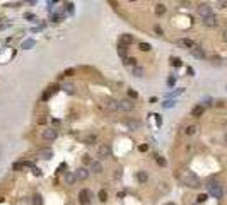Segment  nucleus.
Here are the masks:
<instances>
[{"instance_id": "nucleus-19", "label": "nucleus", "mask_w": 227, "mask_h": 205, "mask_svg": "<svg viewBox=\"0 0 227 205\" xmlns=\"http://www.w3.org/2000/svg\"><path fill=\"white\" fill-rule=\"evenodd\" d=\"M91 171H92V173H103V166H101V163L92 161V163H91Z\"/></svg>"}, {"instance_id": "nucleus-21", "label": "nucleus", "mask_w": 227, "mask_h": 205, "mask_svg": "<svg viewBox=\"0 0 227 205\" xmlns=\"http://www.w3.org/2000/svg\"><path fill=\"white\" fill-rule=\"evenodd\" d=\"M166 14V5L164 3H157L156 5V15H164Z\"/></svg>"}, {"instance_id": "nucleus-16", "label": "nucleus", "mask_w": 227, "mask_h": 205, "mask_svg": "<svg viewBox=\"0 0 227 205\" xmlns=\"http://www.w3.org/2000/svg\"><path fill=\"white\" fill-rule=\"evenodd\" d=\"M62 91H65L67 94H75V86L70 82H65V84H62Z\"/></svg>"}, {"instance_id": "nucleus-23", "label": "nucleus", "mask_w": 227, "mask_h": 205, "mask_svg": "<svg viewBox=\"0 0 227 205\" xmlns=\"http://www.w3.org/2000/svg\"><path fill=\"white\" fill-rule=\"evenodd\" d=\"M126 51H128V46H125V44H121V43H120V48H118V55H120L121 58H126Z\"/></svg>"}, {"instance_id": "nucleus-2", "label": "nucleus", "mask_w": 227, "mask_h": 205, "mask_svg": "<svg viewBox=\"0 0 227 205\" xmlns=\"http://www.w3.org/2000/svg\"><path fill=\"white\" fill-rule=\"evenodd\" d=\"M207 190H208V193H210L214 198H222V197H224V190H222V186L217 185V183H214V181H208Z\"/></svg>"}, {"instance_id": "nucleus-17", "label": "nucleus", "mask_w": 227, "mask_h": 205, "mask_svg": "<svg viewBox=\"0 0 227 205\" xmlns=\"http://www.w3.org/2000/svg\"><path fill=\"white\" fill-rule=\"evenodd\" d=\"M203 111H205V106H203V104H198V106H195V108L191 109V116H197V118H198V116L203 115Z\"/></svg>"}, {"instance_id": "nucleus-13", "label": "nucleus", "mask_w": 227, "mask_h": 205, "mask_svg": "<svg viewBox=\"0 0 227 205\" xmlns=\"http://www.w3.org/2000/svg\"><path fill=\"white\" fill-rule=\"evenodd\" d=\"M104 104H106V108H108L109 111H116V109H118V101H114L113 98H108V99L104 101Z\"/></svg>"}, {"instance_id": "nucleus-32", "label": "nucleus", "mask_w": 227, "mask_h": 205, "mask_svg": "<svg viewBox=\"0 0 227 205\" xmlns=\"http://www.w3.org/2000/svg\"><path fill=\"white\" fill-rule=\"evenodd\" d=\"M125 63L132 65V67H137V58H125Z\"/></svg>"}, {"instance_id": "nucleus-44", "label": "nucleus", "mask_w": 227, "mask_h": 205, "mask_svg": "<svg viewBox=\"0 0 227 205\" xmlns=\"http://www.w3.org/2000/svg\"><path fill=\"white\" fill-rule=\"evenodd\" d=\"M72 74H73V70H72V68H68V70H65V72H63V75H72Z\"/></svg>"}, {"instance_id": "nucleus-29", "label": "nucleus", "mask_w": 227, "mask_h": 205, "mask_svg": "<svg viewBox=\"0 0 227 205\" xmlns=\"http://www.w3.org/2000/svg\"><path fill=\"white\" fill-rule=\"evenodd\" d=\"M162 106H164V108H173V106H176V101H174V99H167V101L162 103Z\"/></svg>"}, {"instance_id": "nucleus-45", "label": "nucleus", "mask_w": 227, "mask_h": 205, "mask_svg": "<svg viewBox=\"0 0 227 205\" xmlns=\"http://www.w3.org/2000/svg\"><path fill=\"white\" fill-rule=\"evenodd\" d=\"M217 5H219V7H220V9H224V7H226V5H227V2H219V3H217Z\"/></svg>"}, {"instance_id": "nucleus-36", "label": "nucleus", "mask_w": 227, "mask_h": 205, "mask_svg": "<svg viewBox=\"0 0 227 205\" xmlns=\"http://www.w3.org/2000/svg\"><path fill=\"white\" fill-rule=\"evenodd\" d=\"M157 164H159V166H166L167 163H166V159H164V157H161V156H157Z\"/></svg>"}, {"instance_id": "nucleus-20", "label": "nucleus", "mask_w": 227, "mask_h": 205, "mask_svg": "<svg viewBox=\"0 0 227 205\" xmlns=\"http://www.w3.org/2000/svg\"><path fill=\"white\" fill-rule=\"evenodd\" d=\"M63 180H65V183H67V185H73V183L77 181V180H75V174H73V173H65Z\"/></svg>"}, {"instance_id": "nucleus-12", "label": "nucleus", "mask_w": 227, "mask_h": 205, "mask_svg": "<svg viewBox=\"0 0 227 205\" xmlns=\"http://www.w3.org/2000/svg\"><path fill=\"white\" fill-rule=\"evenodd\" d=\"M58 89H60L58 86H51V87H48V91L41 96V101H48V99H50V96H51V94H55Z\"/></svg>"}, {"instance_id": "nucleus-33", "label": "nucleus", "mask_w": 227, "mask_h": 205, "mask_svg": "<svg viewBox=\"0 0 227 205\" xmlns=\"http://www.w3.org/2000/svg\"><path fill=\"white\" fill-rule=\"evenodd\" d=\"M138 48H140L142 51H149V50H150V44H149V43H140Z\"/></svg>"}, {"instance_id": "nucleus-34", "label": "nucleus", "mask_w": 227, "mask_h": 205, "mask_svg": "<svg viewBox=\"0 0 227 205\" xmlns=\"http://www.w3.org/2000/svg\"><path fill=\"white\" fill-rule=\"evenodd\" d=\"M185 92V89H176V91H173L171 94H169V98H174V96H178V94H183Z\"/></svg>"}, {"instance_id": "nucleus-47", "label": "nucleus", "mask_w": 227, "mask_h": 205, "mask_svg": "<svg viewBox=\"0 0 227 205\" xmlns=\"http://www.w3.org/2000/svg\"><path fill=\"white\" fill-rule=\"evenodd\" d=\"M156 33H157V34H162V29H161L159 26H156Z\"/></svg>"}, {"instance_id": "nucleus-22", "label": "nucleus", "mask_w": 227, "mask_h": 205, "mask_svg": "<svg viewBox=\"0 0 227 205\" xmlns=\"http://www.w3.org/2000/svg\"><path fill=\"white\" fill-rule=\"evenodd\" d=\"M137 180H138L140 183H147L149 176H147V173H145V171H138V173H137Z\"/></svg>"}, {"instance_id": "nucleus-43", "label": "nucleus", "mask_w": 227, "mask_h": 205, "mask_svg": "<svg viewBox=\"0 0 227 205\" xmlns=\"http://www.w3.org/2000/svg\"><path fill=\"white\" fill-rule=\"evenodd\" d=\"M174 82H176L174 77H169V79H167V84H169V86H174Z\"/></svg>"}, {"instance_id": "nucleus-30", "label": "nucleus", "mask_w": 227, "mask_h": 205, "mask_svg": "<svg viewBox=\"0 0 227 205\" xmlns=\"http://www.w3.org/2000/svg\"><path fill=\"white\" fill-rule=\"evenodd\" d=\"M138 98V94H137V91H133V89H128V99H137Z\"/></svg>"}, {"instance_id": "nucleus-39", "label": "nucleus", "mask_w": 227, "mask_h": 205, "mask_svg": "<svg viewBox=\"0 0 227 205\" xmlns=\"http://www.w3.org/2000/svg\"><path fill=\"white\" fill-rule=\"evenodd\" d=\"M138 151H140V152H147V151H149V145H147V144H142V145L138 147Z\"/></svg>"}, {"instance_id": "nucleus-6", "label": "nucleus", "mask_w": 227, "mask_h": 205, "mask_svg": "<svg viewBox=\"0 0 227 205\" xmlns=\"http://www.w3.org/2000/svg\"><path fill=\"white\" fill-rule=\"evenodd\" d=\"M97 156H99V159H108V157H111V147L109 145H99V149H97Z\"/></svg>"}, {"instance_id": "nucleus-31", "label": "nucleus", "mask_w": 227, "mask_h": 205, "mask_svg": "<svg viewBox=\"0 0 227 205\" xmlns=\"http://www.w3.org/2000/svg\"><path fill=\"white\" fill-rule=\"evenodd\" d=\"M32 204H34V205H43L41 195H34V197H32Z\"/></svg>"}, {"instance_id": "nucleus-4", "label": "nucleus", "mask_w": 227, "mask_h": 205, "mask_svg": "<svg viewBox=\"0 0 227 205\" xmlns=\"http://www.w3.org/2000/svg\"><path fill=\"white\" fill-rule=\"evenodd\" d=\"M91 198H92V193L89 190H80V193H79V202H80V205H89L91 204Z\"/></svg>"}, {"instance_id": "nucleus-24", "label": "nucleus", "mask_w": 227, "mask_h": 205, "mask_svg": "<svg viewBox=\"0 0 227 205\" xmlns=\"http://www.w3.org/2000/svg\"><path fill=\"white\" fill-rule=\"evenodd\" d=\"M171 65H173V67H181L183 62H181V58H178V56H171Z\"/></svg>"}, {"instance_id": "nucleus-38", "label": "nucleus", "mask_w": 227, "mask_h": 205, "mask_svg": "<svg viewBox=\"0 0 227 205\" xmlns=\"http://www.w3.org/2000/svg\"><path fill=\"white\" fill-rule=\"evenodd\" d=\"M156 116V123H157V127H161L162 125V118H161V115H154Z\"/></svg>"}, {"instance_id": "nucleus-9", "label": "nucleus", "mask_w": 227, "mask_h": 205, "mask_svg": "<svg viewBox=\"0 0 227 205\" xmlns=\"http://www.w3.org/2000/svg\"><path fill=\"white\" fill-rule=\"evenodd\" d=\"M176 43H178L179 46H185V48H188V50H191V48L195 46V41H191V39H188V38H179Z\"/></svg>"}, {"instance_id": "nucleus-10", "label": "nucleus", "mask_w": 227, "mask_h": 205, "mask_svg": "<svg viewBox=\"0 0 227 205\" xmlns=\"http://www.w3.org/2000/svg\"><path fill=\"white\" fill-rule=\"evenodd\" d=\"M190 53H191L195 58H200V60H202V58H205V53H203V50H202L198 44H195V46L190 50Z\"/></svg>"}, {"instance_id": "nucleus-28", "label": "nucleus", "mask_w": 227, "mask_h": 205, "mask_svg": "<svg viewBox=\"0 0 227 205\" xmlns=\"http://www.w3.org/2000/svg\"><path fill=\"white\" fill-rule=\"evenodd\" d=\"M31 46H34V39H26V41L22 43V48H24V50H27V48H31Z\"/></svg>"}, {"instance_id": "nucleus-14", "label": "nucleus", "mask_w": 227, "mask_h": 205, "mask_svg": "<svg viewBox=\"0 0 227 205\" xmlns=\"http://www.w3.org/2000/svg\"><path fill=\"white\" fill-rule=\"evenodd\" d=\"M125 125L130 128V130H138L142 127V123L138 120H125Z\"/></svg>"}, {"instance_id": "nucleus-15", "label": "nucleus", "mask_w": 227, "mask_h": 205, "mask_svg": "<svg viewBox=\"0 0 227 205\" xmlns=\"http://www.w3.org/2000/svg\"><path fill=\"white\" fill-rule=\"evenodd\" d=\"M38 157H41V159H51L53 157V151L51 149H41L38 152Z\"/></svg>"}, {"instance_id": "nucleus-5", "label": "nucleus", "mask_w": 227, "mask_h": 205, "mask_svg": "<svg viewBox=\"0 0 227 205\" xmlns=\"http://www.w3.org/2000/svg\"><path fill=\"white\" fill-rule=\"evenodd\" d=\"M198 14H200L202 19H205V17L212 15L214 12H212V7H210L208 3H202V5H198Z\"/></svg>"}, {"instance_id": "nucleus-3", "label": "nucleus", "mask_w": 227, "mask_h": 205, "mask_svg": "<svg viewBox=\"0 0 227 205\" xmlns=\"http://www.w3.org/2000/svg\"><path fill=\"white\" fill-rule=\"evenodd\" d=\"M133 106H135V103L128 98H123V99L118 101V109H121V111H132Z\"/></svg>"}, {"instance_id": "nucleus-11", "label": "nucleus", "mask_w": 227, "mask_h": 205, "mask_svg": "<svg viewBox=\"0 0 227 205\" xmlns=\"http://www.w3.org/2000/svg\"><path fill=\"white\" fill-rule=\"evenodd\" d=\"M203 21V24L205 26H208V27H215L217 26V17L212 14V15H208V17H205V19H202Z\"/></svg>"}, {"instance_id": "nucleus-7", "label": "nucleus", "mask_w": 227, "mask_h": 205, "mask_svg": "<svg viewBox=\"0 0 227 205\" xmlns=\"http://www.w3.org/2000/svg\"><path fill=\"white\" fill-rule=\"evenodd\" d=\"M56 135H58V132H56L55 128H48V130L43 132V139H44V140H55Z\"/></svg>"}, {"instance_id": "nucleus-42", "label": "nucleus", "mask_w": 227, "mask_h": 205, "mask_svg": "<svg viewBox=\"0 0 227 205\" xmlns=\"http://www.w3.org/2000/svg\"><path fill=\"white\" fill-rule=\"evenodd\" d=\"M50 19H51V21H55V22H56V21H58V19H60V15H58V14H51V17H50Z\"/></svg>"}, {"instance_id": "nucleus-48", "label": "nucleus", "mask_w": 227, "mask_h": 205, "mask_svg": "<svg viewBox=\"0 0 227 205\" xmlns=\"http://www.w3.org/2000/svg\"><path fill=\"white\" fill-rule=\"evenodd\" d=\"M193 74H195V70L191 67H188V75H193Z\"/></svg>"}, {"instance_id": "nucleus-8", "label": "nucleus", "mask_w": 227, "mask_h": 205, "mask_svg": "<svg viewBox=\"0 0 227 205\" xmlns=\"http://www.w3.org/2000/svg\"><path fill=\"white\" fill-rule=\"evenodd\" d=\"M73 174H75V180H77V181H82V180H85V178L89 176V171H87L85 168H79Z\"/></svg>"}, {"instance_id": "nucleus-40", "label": "nucleus", "mask_w": 227, "mask_h": 205, "mask_svg": "<svg viewBox=\"0 0 227 205\" xmlns=\"http://www.w3.org/2000/svg\"><path fill=\"white\" fill-rule=\"evenodd\" d=\"M22 166H24V164H22V163H15V164H14V166H12V168H14V169H15V171H17V169H21V168H22Z\"/></svg>"}, {"instance_id": "nucleus-26", "label": "nucleus", "mask_w": 227, "mask_h": 205, "mask_svg": "<svg viewBox=\"0 0 227 205\" xmlns=\"http://www.w3.org/2000/svg\"><path fill=\"white\" fill-rule=\"evenodd\" d=\"M97 198H99L101 202H106V200H108V192H106V190H101V192L97 193Z\"/></svg>"}, {"instance_id": "nucleus-25", "label": "nucleus", "mask_w": 227, "mask_h": 205, "mask_svg": "<svg viewBox=\"0 0 227 205\" xmlns=\"http://www.w3.org/2000/svg\"><path fill=\"white\" fill-rule=\"evenodd\" d=\"M197 130H198V127H197V125H190V127H186V130H185V132H186V135H193Z\"/></svg>"}, {"instance_id": "nucleus-35", "label": "nucleus", "mask_w": 227, "mask_h": 205, "mask_svg": "<svg viewBox=\"0 0 227 205\" xmlns=\"http://www.w3.org/2000/svg\"><path fill=\"white\" fill-rule=\"evenodd\" d=\"M94 142H96V135H89L85 139V144H94Z\"/></svg>"}, {"instance_id": "nucleus-41", "label": "nucleus", "mask_w": 227, "mask_h": 205, "mask_svg": "<svg viewBox=\"0 0 227 205\" xmlns=\"http://www.w3.org/2000/svg\"><path fill=\"white\" fill-rule=\"evenodd\" d=\"M205 200H207V195H205V193L198 195V202H205Z\"/></svg>"}, {"instance_id": "nucleus-37", "label": "nucleus", "mask_w": 227, "mask_h": 205, "mask_svg": "<svg viewBox=\"0 0 227 205\" xmlns=\"http://www.w3.org/2000/svg\"><path fill=\"white\" fill-rule=\"evenodd\" d=\"M65 7H67V10H68V14H73V3H72V2H68V3H67Z\"/></svg>"}, {"instance_id": "nucleus-50", "label": "nucleus", "mask_w": 227, "mask_h": 205, "mask_svg": "<svg viewBox=\"0 0 227 205\" xmlns=\"http://www.w3.org/2000/svg\"><path fill=\"white\" fill-rule=\"evenodd\" d=\"M164 205H176V204H173V202H167V204H164Z\"/></svg>"}, {"instance_id": "nucleus-27", "label": "nucleus", "mask_w": 227, "mask_h": 205, "mask_svg": "<svg viewBox=\"0 0 227 205\" xmlns=\"http://www.w3.org/2000/svg\"><path fill=\"white\" fill-rule=\"evenodd\" d=\"M133 75H135V77H144V68L133 67Z\"/></svg>"}, {"instance_id": "nucleus-49", "label": "nucleus", "mask_w": 227, "mask_h": 205, "mask_svg": "<svg viewBox=\"0 0 227 205\" xmlns=\"http://www.w3.org/2000/svg\"><path fill=\"white\" fill-rule=\"evenodd\" d=\"M224 39H226V41H227V31H226V33H224Z\"/></svg>"}, {"instance_id": "nucleus-46", "label": "nucleus", "mask_w": 227, "mask_h": 205, "mask_svg": "<svg viewBox=\"0 0 227 205\" xmlns=\"http://www.w3.org/2000/svg\"><path fill=\"white\" fill-rule=\"evenodd\" d=\"M24 17H26V19H34V15H32V14H29V12H27V14H26Z\"/></svg>"}, {"instance_id": "nucleus-1", "label": "nucleus", "mask_w": 227, "mask_h": 205, "mask_svg": "<svg viewBox=\"0 0 227 205\" xmlns=\"http://www.w3.org/2000/svg\"><path fill=\"white\" fill-rule=\"evenodd\" d=\"M181 181H183V185H186V186H190V188H198L202 183H200V178L197 176V174H193L191 171H183L181 173Z\"/></svg>"}, {"instance_id": "nucleus-18", "label": "nucleus", "mask_w": 227, "mask_h": 205, "mask_svg": "<svg viewBox=\"0 0 227 205\" xmlns=\"http://www.w3.org/2000/svg\"><path fill=\"white\" fill-rule=\"evenodd\" d=\"M120 43L125 44V46H128V44L133 43V36H132V34H121V41H120Z\"/></svg>"}, {"instance_id": "nucleus-51", "label": "nucleus", "mask_w": 227, "mask_h": 205, "mask_svg": "<svg viewBox=\"0 0 227 205\" xmlns=\"http://www.w3.org/2000/svg\"><path fill=\"white\" fill-rule=\"evenodd\" d=\"M226 140H227V135H226Z\"/></svg>"}]
</instances>
